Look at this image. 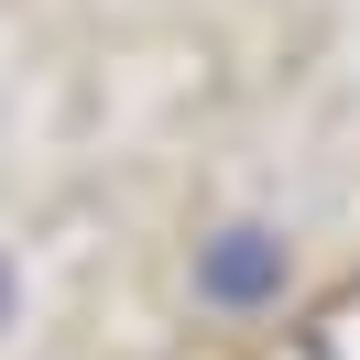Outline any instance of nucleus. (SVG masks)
Listing matches in <instances>:
<instances>
[{"label":"nucleus","mask_w":360,"mask_h":360,"mask_svg":"<svg viewBox=\"0 0 360 360\" xmlns=\"http://www.w3.org/2000/svg\"><path fill=\"white\" fill-rule=\"evenodd\" d=\"M197 284L219 295V306H262V295L284 284V240H273V229H229V240H207Z\"/></svg>","instance_id":"f257e3e1"}]
</instances>
